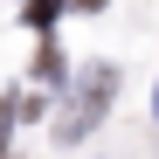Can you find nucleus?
<instances>
[{
	"label": "nucleus",
	"mask_w": 159,
	"mask_h": 159,
	"mask_svg": "<svg viewBox=\"0 0 159 159\" xmlns=\"http://www.w3.org/2000/svg\"><path fill=\"white\" fill-rule=\"evenodd\" d=\"M111 90H118V69H90V83H83V97H76V118H62V139H83V131L104 118V104H111Z\"/></svg>",
	"instance_id": "nucleus-1"
},
{
	"label": "nucleus",
	"mask_w": 159,
	"mask_h": 159,
	"mask_svg": "<svg viewBox=\"0 0 159 159\" xmlns=\"http://www.w3.org/2000/svg\"><path fill=\"white\" fill-rule=\"evenodd\" d=\"M62 7H69V0H28V28H48Z\"/></svg>",
	"instance_id": "nucleus-2"
},
{
	"label": "nucleus",
	"mask_w": 159,
	"mask_h": 159,
	"mask_svg": "<svg viewBox=\"0 0 159 159\" xmlns=\"http://www.w3.org/2000/svg\"><path fill=\"white\" fill-rule=\"evenodd\" d=\"M35 69H42V83H56V76H62V48L42 42V62H35Z\"/></svg>",
	"instance_id": "nucleus-3"
},
{
	"label": "nucleus",
	"mask_w": 159,
	"mask_h": 159,
	"mask_svg": "<svg viewBox=\"0 0 159 159\" xmlns=\"http://www.w3.org/2000/svg\"><path fill=\"white\" fill-rule=\"evenodd\" d=\"M69 7H83V14H97V7H104V0H69Z\"/></svg>",
	"instance_id": "nucleus-4"
},
{
	"label": "nucleus",
	"mask_w": 159,
	"mask_h": 159,
	"mask_svg": "<svg viewBox=\"0 0 159 159\" xmlns=\"http://www.w3.org/2000/svg\"><path fill=\"white\" fill-rule=\"evenodd\" d=\"M152 111H159V104H152Z\"/></svg>",
	"instance_id": "nucleus-5"
}]
</instances>
